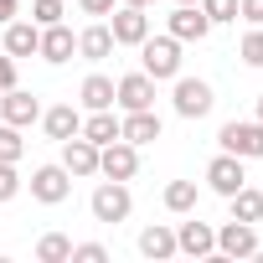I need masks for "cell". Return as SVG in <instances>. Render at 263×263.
Returning a JSON list of instances; mask_svg holds the SVG:
<instances>
[{
    "label": "cell",
    "mask_w": 263,
    "mask_h": 263,
    "mask_svg": "<svg viewBox=\"0 0 263 263\" xmlns=\"http://www.w3.org/2000/svg\"><path fill=\"white\" fill-rule=\"evenodd\" d=\"M78 98H83V108H88V114H93V108H114V78L88 72V78H83V88H78Z\"/></svg>",
    "instance_id": "7402d4cb"
},
{
    "label": "cell",
    "mask_w": 263,
    "mask_h": 263,
    "mask_svg": "<svg viewBox=\"0 0 263 263\" xmlns=\"http://www.w3.org/2000/svg\"><path fill=\"white\" fill-rule=\"evenodd\" d=\"M176 6H196V0H176Z\"/></svg>",
    "instance_id": "74e56055"
},
{
    "label": "cell",
    "mask_w": 263,
    "mask_h": 263,
    "mask_svg": "<svg viewBox=\"0 0 263 263\" xmlns=\"http://www.w3.org/2000/svg\"><path fill=\"white\" fill-rule=\"evenodd\" d=\"M21 155H26V140H21V129L0 119V160H11V165H21Z\"/></svg>",
    "instance_id": "484cf974"
},
{
    "label": "cell",
    "mask_w": 263,
    "mask_h": 263,
    "mask_svg": "<svg viewBox=\"0 0 263 263\" xmlns=\"http://www.w3.org/2000/svg\"><path fill=\"white\" fill-rule=\"evenodd\" d=\"M6 88H16V57L11 52L0 57V93H6Z\"/></svg>",
    "instance_id": "836d02e7"
},
{
    "label": "cell",
    "mask_w": 263,
    "mask_h": 263,
    "mask_svg": "<svg viewBox=\"0 0 263 263\" xmlns=\"http://www.w3.org/2000/svg\"><path fill=\"white\" fill-rule=\"evenodd\" d=\"M21 186H26V181H21V171H16L11 160H0V206L16 201V196H21Z\"/></svg>",
    "instance_id": "83f0119b"
},
{
    "label": "cell",
    "mask_w": 263,
    "mask_h": 263,
    "mask_svg": "<svg viewBox=\"0 0 263 263\" xmlns=\"http://www.w3.org/2000/svg\"><path fill=\"white\" fill-rule=\"evenodd\" d=\"M217 253L222 258H253L258 253V232H253V222H222L217 227Z\"/></svg>",
    "instance_id": "9c48e42d"
},
{
    "label": "cell",
    "mask_w": 263,
    "mask_h": 263,
    "mask_svg": "<svg viewBox=\"0 0 263 263\" xmlns=\"http://www.w3.org/2000/svg\"><path fill=\"white\" fill-rule=\"evenodd\" d=\"M176 253H186V258H212V253H217V227H212V222H181V227H176Z\"/></svg>",
    "instance_id": "8fae6325"
},
{
    "label": "cell",
    "mask_w": 263,
    "mask_h": 263,
    "mask_svg": "<svg viewBox=\"0 0 263 263\" xmlns=\"http://www.w3.org/2000/svg\"><path fill=\"white\" fill-rule=\"evenodd\" d=\"M171 103H176V114H181V119H206V114H212V103H217V93H212V83H201V78H176Z\"/></svg>",
    "instance_id": "277c9868"
},
{
    "label": "cell",
    "mask_w": 263,
    "mask_h": 263,
    "mask_svg": "<svg viewBox=\"0 0 263 263\" xmlns=\"http://www.w3.org/2000/svg\"><path fill=\"white\" fill-rule=\"evenodd\" d=\"M36 42H42L36 21H6V52L11 57H36Z\"/></svg>",
    "instance_id": "d6986e66"
},
{
    "label": "cell",
    "mask_w": 263,
    "mask_h": 263,
    "mask_svg": "<svg viewBox=\"0 0 263 263\" xmlns=\"http://www.w3.org/2000/svg\"><path fill=\"white\" fill-rule=\"evenodd\" d=\"M16 16H21V0H0V26L16 21Z\"/></svg>",
    "instance_id": "e575fe53"
},
{
    "label": "cell",
    "mask_w": 263,
    "mask_h": 263,
    "mask_svg": "<svg viewBox=\"0 0 263 263\" xmlns=\"http://www.w3.org/2000/svg\"><path fill=\"white\" fill-rule=\"evenodd\" d=\"M62 165H67V176H72V181L98 176V145H93V140H83V135L62 140Z\"/></svg>",
    "instance_id": "5bb4252c"
},
{
    "label": "cell",
    "mask_w": 263,
    "mask_h": 263,
    "mask_svg": "<svg viewBox=\"0 0 263 263\" xmlns=\"http://www.w3.org/2000/svg\"><path fill=\"white\" fill-rule=\"evenodd\" d=\"M114 6H119V0H78V11H83V16H98V21H103Z\"/></svg>",
    "instance_id": "d6a6232c"
},
{
    "label": "cell",
    "mask_w": 263,
    "mask_h": 263,
    "mask_svg": "<svg viewBox=\"0 0 263 263\" xmlns=\"http://www.w3.org/2000/svg\"><path fill=\"white\" fill-rule=\"evenodd\" d=\"M237 16L248 26H263V0H237Z\"/></svg>",
    "instance_id": "1f68e13d"
},
{
    "label": "cell",
    "mask_w": 263,
    "mask_h": 263,
    "mask_svg": "<svg viewBox=\"0 0 263 263\" xmlns=\"http://www.w3.org/2000/svg\"><path fill=\"white\" fill-rule=\"evenodd\" d=\"M206 186H212L217 196H232L237 186H248V171H242V160L222 150V155H217V160L206 165Z\"/></svg>",
    "instance_id": "9a60e30c"
},
{
    "label": "cell",
    "mask_w": 263,
    "mask_h": 263,
    "mask_svg": "<svg viewBox=\"0 0 263 263\" xmlns=\"http://www.w3.org/2000/svg\"><path fill=\"white\" fill-rule=\"evenodd\" d=\"M78 57H88V62L114 57V31H108V21H93V26L78 31Z\"/></svg>",
    "instance_id": "ac0fdd59"
},
{
    "label": "cell",
    "mask_w": 263,
    "mask_h": 263,
    "mask_svg": "<svg viewBox=\"0 0 263 263\" xmlns=\"http://www.w3.org/2000/svg\"><path fill=\"white\" fill-rule=\"evenodd\" d=\"M108 31H114V47H140L145 36H150V16L140 11V6H119L108 11Z\"/></svg>",
    "instance_id": "8992f818"
},
{
    "label": "cell",
    "mask_w": 263,
    "mask_h": 263,
    "mask_svg": "<svg viewBox=\"0 0 263 263\" xmlns=\"http://www.w3.org/2000/svg\"><path fill=\"white\" fill-rule=\"evenodd\" d=\"M42 129H47V140H72V135H83V114L72 108V103H52V108H42Z\"/></svg>",
    "instance_id": "2e32d148"
},
{
    "label": "cell",
    "mask_w": 263,
    "mask_h": 263,
    "mask_svg": "<svg viewBox=\"0 0 263 263\" xmlns=\"http://www.w3.org/2000/svg\"><path fill=\"white\" fill-rule=\"evenodd\" d=\"M83 140H93L98 150L114 145V140H119V114H114V108H93V114L83 119Z\"/></svg>",
    "instance_id": "44dd1931"
},
{
    "label": "cell",
    "mask_w": 263,
    "mask_h": 263,
    "mask_svg": "<svg viewBox=\"0 0 263 263\" xmlns=\"http://www.w3.org/2000/svg\"><path fill=\"white\" fill-rule=\"evenodd\" d=\"M258 124H263V93H258Z\"/></svg>",
    "instance_id": "8d00e7d4"
},
{
    "label": "cell",
    "mask_w": 263,
    "mask_h": 263,
    "mask_svg": "<svg viewBox=\"0 0 263 263\" xmlns=\"http://www.w3.org/2000/svg\"><path fill=\"white\" fill-rule=\"evenodd\" d=\"M124 6H140V11H150V6H155V0H124Z\"/></svg>",
    "instance_id": "d590c367"
},
{
    "label": "cell",
    "mask_w": 263,
    "mask_h": 263,
    "mask_svg": "<svg viewBox=\"0 0 263 263\" xmlns=\"http://www.w3.org/2000/svg\"><path fill=\"white\" fill-rule=\"evenodd\" d=\"M196 201H201V191H196V181H171V186H165V206H171L176 217H186V212H196Z\"/></svg>",
    "instance_id": "cb8c5ba5"
},
{
    "label": "cell",
    "mask_w": 263,
    "mask_h": 263,
    "mask_svg": "<svg viewBox=\"0 0 263 263\" xmlns=\"http://www.w3.org/2000/svg\"><path fill=\"white\" fill-rule=\"evenodd\" d=\"M72 52H78V36L57 21V26H42V42H36V57L42 62H52V67H62V62H72Z\"/></svg>",
    "instance_id": "4fadbf2b"
},
{
    "label": "cell",
    "mask_w": 263,
    "mask_h": 263,
    "mask_svg": "<svg viewBox=\"0 0 263 263\" xmlns=\"http://www.w3.org/2000/svg\"><path fill=\"white\" fill-rule=\"evenodd\" d=\"M0 119H6V124H16V129H31V124L42 119L36 93H26V88H6V98H0Z\"/></svg>",
    "instance_id": "7c38bea8"
},
{
    "label": "cell",
    "mask_w": 263,
    "mask_h": 263,
    "mask_svg": "<svg viewBox=\"0 0 263 263\" xmlns=\"http://www.w3.org/2000/svg\"><path fill=\"white\" fill-rule=\"evenodd\" d=\"M36 258H42V263H67V258H72V237H67V232H47V237L36 242Z\"/></svg>",
    "instance_id": "d4e9b609"
},
{
    "label": "cell",
    "mask_w": 263,
    "mask_h": 263,
    "mask_svg": "<svg viewBox=\"0 0 263 263\" xmlns=\"http://www.w3.org/2000/svg\"><path fill=\"white\" fill-rule=\"evenodd\" d=\"M217 145L237 160H263V124L258 119H232V124H222Z\"/></svg>",
    "instance_id": "3957f363"
},
{
    "label": "cell",
    "mask_w": 263,
    "mask_h": 263,
    "mask_svg": "<svg viewBox=\"0 0 263 263\" xmlns=\"http://www.w3.org/2000/svg\"><path fill=\"white\" fill-rule=\"evenodd\" d=\"M88 212H93V222H103V227L129 222V212H135L129 181H98V186H93V196H88Z\"/></svg>",
    "instance_id": "6da1fadb"
},
{
    "label": "cell",
    "mask_w": 263,
    "mask_h": 263,
    "mask_svg": "<svg viewBox=\"0 0 263 263\" xmlns=\"http://www.w3.org/2000/svg\"><path fill=\"white\" fill-rule=\"evenodd\" d=\"M165 31H171L176 42H201V36L212 31V21L201 16V6H176L171 21H165Z\"/></svg>",
    "instance_id": "e0dca14e"
},
{
    "label": "cell",
    "mask_w": 263,
    "mask_h": 263,
    "mask_svg": "<svg viewBox=\"0 0 263 263\" xmlns=\"http://www.w3.org/2000/svg\"><path fill=\"white\" fill-rule=\"evenodd\" d=\"M160 135H165V124L155 108H135V114L119 119V140H129V145H155Z\"/></svg>",
    "instance_id": "30bf717a"
},
{
    "label": "cell",
    "mask_w": 263,
    "mask_h": 263,
    "mask_svg": "<svg viewBox=\"0 0 263 263\" xmlns=\"http://www.w3.org/2000/svg\"><path fill=\"white\" fill-rule=\"evenodd\" d=\"M31 21L36 26H57L62 21V0H31Z\"/></svg>",
    "instance_id": "f546056e"
},
{
    "label": "cell",
    "mask_w": 263,
    "mask_h": 263,
    "mask_svg": "<svg viewBox=\"0 0 263 263\" xmlns=\"http://www.w3.org/2000/svg\"><path fill=\"white\" fill-rule=\"evenodd\" d=\"M114 103L124 114H135V108H155V78L150 72H129L114 83Z\"/></svg>",
    "instance_id": "ba28073f"
},
{
    "label": "cell",
    "mask_w": 263,
    "mask_h": 263,
    "mask_svg": "<svg viewBox=\"0 0 263 263\" xmlns=\"http://www.w3.org/2000/svg\"><path fill=\"white\" fill-rule=\"evenodd\" d=\"M72 263H108L103 242H72Z\"/></svg>",
    "instance_id": "4dcf8cb0"
},
{
    "label": "cell",
    "mask_w": 263,
    "mask_h": 263,
    "mask_svg": "<svg viewBox=\"0 0 263 263\" xmlns=\"http://www.w3.org/2000/svg\"><path fill=\"white\" fill-rule=\"evenodd\" d=\"M201 6V16L212 21V26H222V21H237V0H196Z\"/></svg>",
    "instance_id": "f1b7e54d"
},
{
    "label": "cell",
    "mask_w": 263,
    "mask_h": 263,
    "mask_svg": "<svg viewBox=\"0 0 263 263\" xmlns=\"http://www.w3.org/2000/svg\"><path fill=\"white\" fill-rule=\"evenodd\" d=\"M140 253H145V258H155V263L176 258V227H165V222L145 227V232H140Z\"/></svg>",
    "instance_id": "ffe728a7"
},
{
    "label": "cell",
    "mask_w": 263,
    "mask_h": 263,
    "mask_svg": "<svg viewBox=\"0 0 263 263\" xmlns=\"http://www.w3.org/2000/svg\"><path fill=\"white\" fill-rule=\"evenodd\" d=\"M227 206H232L237 222H263V191H253V186H237L227 196Z\"/></svg>",
    "instance_id": "603a6c76"
},
{
    "label": "cell",
    "mask_w": 263,
    "mask_h": 263,
    "mask_svg": "<svg viewBox=\"0 0 263 263\" xmlns=\"http://www.w3.org/2000/svg\"><path fill=\"white\" fill-rule=\"evenodd\" d=\"M140 62H145V72H150L155 83H165V78L176 83V78H181V42H176L171 31H165V36H145V42H140Z\"/></svg>",
    "instance_id": "7a4b0ae2"
},
{
    "label": "cell",
    "mask_w": 263,
    "mask_h": 263,
    "mask_svg": "<svg viewBox=\"0 0 263 263\" xmlns=\"http://www.w3.org/2000/svg\"><path fill=\"white\" fill-rule=\"evenodd\" d=\"M237 57H242L248 67H263V26H253V31L237 42Z\"/></svg>",
    "instance_id": "4316f807"
},
{
    "label": "cell",
    "mask_w": 263,
    "mask_h": 263,
    "mask_svg": "<svg viewBox=\"0 0 263 263\" xmlns=\"http://www.w3.org/2000/svg\"><path fill=\"white\" fill-rule=\"evenodd\" d=\"M31 196H36L42 206H62V201L72 196L67 165H62V160H57V165H36V171H31Z\"/></svg>",
    "instance_id": "5b68a950"
},
{
    "label": "cell",
    "mask_w": 263,
    "mask_h": 263,
    "mask_svg": "<svg viewBox=\"0 0 263 263\" xmlns=\"http://www.w3.org/2000/svg\"><path fill=\"white\" fill-rule=\"evenodd\" d=\"M98 176L108 181H135L140 176V145H129V140H114L98 150Z\"/></svg>",
    "instance_id": "52a82bcc"
}]
</instances>
